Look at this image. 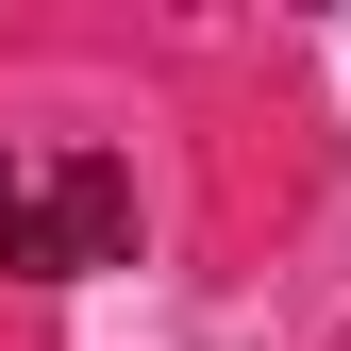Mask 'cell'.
Instances as JSON below:
<instances>
[{
    "mask_svg": "<svg viewBox=\"0 0 351 351\" xmlns=\"http://www.w3.org/2000/svg\"><path fill=\"white\" fill-rule=\"evenodd\" d=\"M117 251H134V167L0 134V268L17 285H84V268H117Z\"/></svg>",
    "mask_w": 351,
    "mask_h": 351,
    "instance_id": "obj_1",
    "label": "cell"
}]
</instances>
